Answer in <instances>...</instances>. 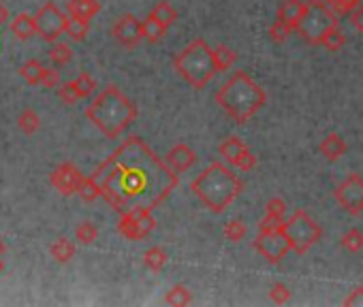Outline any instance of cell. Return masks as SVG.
Returning a JSON list of instances; mask_svg holds the SVG:
<instances>
[{
  "label": "cell",
  "mask_w": 363,
  "mask_h": 307,
  "mask_svg": "<svg viewBox=\"0 0 363 307\" xmlns=\"http://www.w3.org/2000/svg\"><path fill=\"white\" fill-rule=\"evenodd\" d=\"M344 305H353V307H363V286H357L348 292V297L344 299Z\"/></svg>",
  "instance_id": "42"
},
{
  "label": "cell",
  "mask_w": 363,
  "mask_h": 307,
  "mask_svg": "<svg viewBox=\"0 0 363 307\" xmlns=\"http://www.w3.org/2000/svg\"><path fill=\"white\" fill-rule=\"evenodd\" d=\"M212 58H214L216 71L223 73V71H229L235 64L237 54H235L231 47H227V45H216V47H212Z\"/></svg>",
  "instance_id": "19"
},
{
  "label": "cell",
  "mask_w": 363,
  "mask_h": 307,
  "mask_svg": "<svg viewBox=\"0 0 363 307\" xmlns=\"http://www.w3.org/2000/svg\"><path fill=\"white\" fill-rule=\"evenodd\" d=\"M11 32H13L17 39H21V41L30 39V37L35 35V19H32V15H28V13L15 15L13 21H11Z\"/></svg>",
  "instance_id": "20"
},
{
  "label": "cell",
  "mask_w": 363,
  "mask_h": 307,
  "mask_svg": "<svg viewBox=\"0 0 363 307\" xmlns=\"http://www.w3.org/2000/svg\"><path fill=\"white\" fill-rule=\"evenodd\" d=\"M41 86L45 88H58L60 86V71L56 68H43V77H41Z\"/></svg>",
  "instance_id": "41"
},
{
  "label": "cell",
  "mask_w": 363,
  "mask_h": 307,
  "mask_svg": "<svg viewBox=\"0 0 363 307\" xmlns=\"http://www.w3.org/2000/svg\"><path fill=\"white\" fill-rule=\"evenodd\" d=\"M254 250L263 256L265 261L272 263V265H278L284 256L290 252L288 248V241L282 233V228H274V230H261L254 239Z\"/></svg>",
  "instance_id": "11"
},
{
  "label": "cell",
  "mask_w": 363,
  "mask_h": 307,
  "mask_svg": "<svg viewBox=\"0 0 363 307\" xmlns=\"http://www.w3.org/2000/svg\"><path fill=\"white\" fill-rule=\"evenodd\" d=\"M32 19H35V35H39L47 43H56L64 35L66 15L54 3H45Z\"/></svg>",
  "instance_id": "8"
},
{
  "label": "cell",
  "mask_w": 363,
  "mask_h": 307,
  "mask_svg": "<svg viewBox=\"0 0 363 307\" xmlns=\"http://www.w3.org/2000/svg\"><path fill=\"white\" fill-rule=\"evenodd\" d=\"M174 68L195 90H203L218 73L212 58V47L203 39L190 41L174 58Z\"/></svg>",
  "instance_id": "5"
},
{
  "label": "cell",
  "mask_w": 363,
  "mask_h": 307,
  "mask_svg": "<svg viewBox=\"0 0 363 307\" xmlns=\"http://www.w3.org/2000/svg\"><path fill=\"white\" fill-rule=\"evenodd\" d=\"M335 21V13L321 0H306L304 11L299 15V21L295 26V30L308 41L310 45H319L321 37L325 35L327 28H331Z\"/></svg>",
  "instance_id": "7"
},
{
  "label": "cell",
  "mask_w": 363,
  "mask_h": 307,
  "mask_svg": "<svg viewBox=\"0 0 363 307\" xmlns=\"http://www.w3.org/2000/svg\"><path fill=\"white\" fill-rule=\"evenodd\" d=\"M290 32H293V28L290 26H286L282 19H278L276 17V21L270 26V39L274 41V43H284L288 37H290Z\"/></svg>",
  "instance_id": "36"
},
{
  "label": "cell",
  "mask_w": 363,
  "mask_h": 307,
  "mask_svg": "<svg viewBox=\"0 0 363 307\" xmlns=\"http://www.w3.org/2000/svg\"><path fill=\"white\" fill-rule=\"evenodd\" d=\"M333 198L346 214L351 216L363 214V177L353 173L346 179H342L333 190Z\"/></svg>",
  "instance_id": "10"
},
{
  "label": "cell",
  "mask_w": 363,
  "mask_h": 307,
  "mask_svg": "<svg viewBox=\"0 0 363 307\" xmlns=\"http://www.w3.org/2000/svg\"><path fill=\"white\" fill-rule=\"evenodd\" d=\"M75 194H80L82 201H86V203H92V201L99 198L101 196V186H99V182H96V177L94 175H88V177L82 175Z\"/></svg>",
  "instance_id": "23"
},
{
  "label": "cell",
  "mask_w": 363,
  "mask_h": 307,
  "mask_svg": "<svg viewBox=\"0 0 363 307\" xmlns=\"http://www.w3.org/2000/svg\"><path fill=\"white\" fill-rule=\"evenodd\" d=\"M361 0H325V5L335 13V15H351Z\"/></svg>",
  "instance_id": "35"
},
{
  "label": "cell",
  "mask_w": 363,
  "mask_h": 307,
  "mask_svg": "<svg viewBox=\"0 0 363 307\" xmlns=\"http://www.w3.org/2000/svg\"><path fill=\"white\" fill-rule=\"evenodd\" d=\"M109 207L124 214L154 210L178 188V173L162 162L141 137H129L92 173Z\"/></svg>",
  "instance_id": "1"
},
{
  "label": "cell",
  "mask_w": 363,
  "mask_h": 307,
  "mask_svg": "<svg viewBox=\"0 0 363 307\" xmlns=\"http://www.w3.org/2000/svg\"><path fill=\"white\" fill-rule=\"evenodd\" d=\"M90 30V21L88 19H82V17H75V15H71L66 17V26H64V32L73 39V41H84L86 35Z\"/></svg>",
  "instance_id": "24"
},
{
  "label": "cell",
  "mask_w": 363,
  "mask_h": 307,
  "mask_svg": "<svg viewBox=\"0 0 363 307\" xmlns=\"http://www.w3.org/2000/svg\"><path fill=\"white\" fill-rule=\"evenodd\" d=\"M190 301H192V292H190V288H186V286H182V284L174 286L171 290H169V292L165 295V303H167V305L184 307V305H188Z\"/></svg>",
  "instance_id": "30"
},
{
  "label": "cell",
  "mask_w": 363,
  "mask_h": 307,
  "mask_svg": "<svg viewBox=\"0 0 363 307\" xmlns=\"http://www.w3.org/2000/svg\"><path fill=\"white\" fill-rule=\"evenodd\" d=\"M80 179H82V171L73 165V162H62L58 165L52 175H50V182L52 186L64 194V196H71V194H75L77 192V186H80Z\"/></svg>",
  "instance_id": "14"
},
{
  "label": "cell",
  "mask_w": 363,
  "mask_h": 307,
  "mask_svg": "<svg viewBox=\"0 0 363 307\" xmlns=\"http://www.w3.org/2000/svg\"><path fill=\"white\" fill-rule=\"evenodd\" d=\"M50 254L54 256V259H56L58 263H68V261L73 259V256H75V245H73V241L60 237V239H56V241L52 243Z\"/></svg>",
  "instance_id": "29"
},
{
  "label": "cell",
  "mask_w": 363,
  "mask_h": 307,
  "mask_svg": "<svg viewBox=\"0 0 363 307\" xmlns=\"http://www.w3.org/2000/svg\"><path fill=\"white\" fill-rule=\"evenodd\" d=\"M137 107L135 102L120 92L115 86H107L92 98V102L86 107V118L92 122L94 128L107 137L118 139L127 128L137 120Z\"/></svg>",
  "instance_id": "3"
},
{
  "label": "cell",
  "mask_w": 363,
  "mask_h": 307,
  "mask_svg": "<svg viewBox=\"0 0 363 307\" xmlns=\"http://www.w3.org/2000/svg\"><path fill=\"white\" fill-rule=\"evenodd\" d=\"M216 105L221 107L235 124H246L268 102L265 90L252 80L246 71L233 73L216 92Z\"/></svg>",
  "instance_id": "2"
},
{
  "label": "cell",
  "mask_w": 363,
  "mask_h": 307,
  "mask_svg": "<svg viewBox=\"0 0 363 307\" xmlns=\"http://www.w3.org/2000/svg\"><path fill=\"white\" fill-rule=\"evenodd\" d=\"M321 154L327 158V160H337V158H342L344 154H346V141L340 137V135H327L321 145H319Z\"/></svg>",
  "instance_id": "16"
},
{
  "label": "cell",
  "mask_w": 363,
  "mask_h": 307,
  "mask_svg": "<svg viewBox=\"0 0 363 307\" xmlns=\"http://www.w3.org/2000/svg\"><path fill=\"white\" fill-rule=\"evenodd\" d=\"M270 299H272L276 305H282V303L290 301V290H288V286L282 284V281H278V284H274L272 290H270Z\"/></svg>",
  "instance_id": "40"
},
{
  "label": "cell",
  "mask_w": 363,
  "mask_h": 307,
  "mask_svg": "<svg viewBox=\"0 0 363 307\" xmlns=\"http://www.w3.org/2000/svg\"><path fill=\"white\" fill-rule=\"evenodd\" d=\"M43 68L45 66L39 60H28V62H24L19 66V77L28 86H39L41 84V77H43Z\"/></svg>",
  "instance_id": "25"
},
{
  "label": "cell",
  "mask_w": 363,
  "mask_h": 307,
  "mask_svg": "<svg viewBox=\"0 0 363 307\" xmlns=\"http://www.w3.org/2000/svg\"><path fill=\"white\" fill-rule=\"evenodd\" d=\"M351 24L355 26V30L363 35V3H359V7L351 13Z\"/></svg>",
  "instance_id": "44"
},
{
  "label": "cell",
  "mask_w": 363,
  "mask_h": 307,
  "mask_svg": "<svg viewBox=\"0 0 363 307\" xmlns=\"http://www.w3.org/2000/svg\"><path fill=\"white\" fill-rule=\"evenodd\" d=\"M5 250H7V245L3 243V239H0V256H3V254H5Z\"/></svg>",
  "instance_id": "46"
},
{
  "label": "cell",
  "mask_w": 363,
  "mask_h": 307,
  "mask_svg": "<svg viewBox=\"0 0 363 307\" xmlns=\"http://www.w3.org/2000/svg\"><path fill=\"white\" fill-rule=\"evenodd\" d=\"M344 43H346V37H344L342 28H340L337 24H333L331 28H327L325 35H323L321 41H319V45H323V47L329 49V51H340V49L344 47Z\"/></svg>",
  "instance_id": "21"
},
{
  "label": "cell",
  "mask_w": 363,
  "mask_h": 307,
  "mask_svg": "<svg viewBox=\"0 0 363 307\" xmlns=\"http://www.w3.org/2000/svg\"><path fill=\"white\" fill-rule=\"evenodd\" d=\"M96 237H99V230H96V226L92 222H82L77 228H75V239L84 245H90L96 241Z\"/></svg>",
  "instance_id": "34"
},
{
  "label": "cell",
  "mask_w": 363,
  "mask_h": 307,
  "mask_svg": "<svg viewBox=\"0 0 363 307\" xmlns=\"http://www.w3.org/2000/svg\"><path fill=\"white\" fill-rule=\"evenodd\" d=\"M218 154L225 158V162L233 165L239 171H252L257 167V156L246 147V143L239 137H227L221 145H218Z\"/></svg>",
  "instance_id": "12"
},
{
  "label": "cell",
  "mask_w": 363,
  "mask_h": 307,
  "mask_svg": "<svg viewBox=\"0 0 363 307\" xmlns=\"http://www.w3.org/2000/svg\"><path fill=\"white\" fill-rule=\"evenodd\" d=\"M58 96L64 105H75L80 100V94H77V88H75V82H66L58 88Z\"/></svg>",
  "instance_id": "38"
},
{
  "label": "cell",
  "mask_w": 363,
  "mask_h": 307,
  "mask_svg": "<svg viewBox=\"0 0 363 307\" xmlns=\"http://www.w3.org/2000/svg\"><path fill=\"white\" fill-rule=\"evenodd\" d=\"M150 17H154L160 26H165V28H169V26H174L176 19H178V11L167 3V0H162V3H158L152 11H150Z\"/></svg>",
  "instance_id": "26"
},
{
  "label": "cell",
  "mask_w": 363,
  "mask_h": 307,
  "mask_svg": "<svg viewBox=\"0 0 363 307\" xmlns=\"http://www.w3.org/2000/svg\"><path fill=\"white\" fill-rule=\"evenodd\" d=\"M282 233L288 241V248L295 254H306L314 243H319L323 237V228L314 222L304 210H297L288 220L282 222Z\"/></svg>",
  "instance_id": "6"
},
{
  "label": "cell",
  "mask_w": 363,
  "mask_h": 307,
  "mask_svg": "<svg viewBox=\"0 0 363 307\" xmlns=\"http://www.w3.org/2000/svg\"><path fill=\"white\" fill-rule=\"evenodd\" d=\"M282 222H284V220H280V218H274V216H268V214H265V218L261 220L259 228H261V230H274V228H280V226H282Z\"/></svg>",
  "instance_id": "43"
},
{
  "label": "cell",
  "mask_w": 363,
  "mask_h": 307,
  "mask_svg": "<svg viewBox=\"0 0 363 307\" xmlns=\"http://www.w3.org/2000/svg\"><path fill=\"white\" fill-rule=\"evenodd\" d=\"M75 88H77V94L80 98H88L90 94H94L96 90V82H94V77L88 75V73H82L77 80H75Z\"/></svg>",
  "instance_id": "37"
},
{
  "label": "cell",
  "mask_w": 363,
  "mask_h": 307,
  "mask_svg": "<svg viewBox=\"0 0 363 307\" xmlns=\"http://www.w3.org/2000/svg\"><path fill=\"white\" fill-rule=\"evenodd\" d=\"M0 271H3V261H0Z\"/></svg>",
  "instance_id": "47"
},
{
  "label": "cell",
  "mask_w": 363,
  "mask_h": 307,
  "mask_svg": "<svg viewBox=\"0 0 363 307\" xmlns=\"http://www.w3.org/2000/svg\"><path fill=\"white\" fill-rule=\"evenodd\" d=\"M301 11H304V3H301V0H282L280 7H278V15L276 17L282 19L286 26H290V28L295 30Z\"/></svg>",
  "instance_id": "17"
},
{
  "label": "cell",
  "mask_w": 363,
  "mask_h": 307,
  "mask_svg": "<svg viewBox=\"0 0 363 307\" xmlns=\"http://www.w3.org/2000/svg\"><path fill=\"white\" fill-rule=\"evenodd\" d=\"M154 228H156V218L152 216L150 210L124 212L122 218H120V222H118V233L122 237H127L129 241L145 239Z\"/></svg>",
  "instance_id": "9"
},
{
  "label": "cell",
  "mask_w": 363,
  "mask_h": 307,
  "mask_svg": "<svg viewBox=\"0 0 363 307\" xmlns=\"http://www.w3.org/2000/svg\"><path fill=\"white\" fill-rule=\"evenodd\" d=\"M340 245H342L346 252H351V254L361 252V250H363V233H361L359 228L346 230V233L342 235V239H340Z\"/></svg>",
  "instance_id": "32"
},
{
  "label": "cell",
  "mask_w": 363,
  "mask_h": 307,
  "mask_svg": "<svg viewBox=\"0 0 363 307\" xmlns=\"http://www.w3.org/2000/svg\"><path fill=\"white\" fill-rule=\"evenodd\" d=\"M39 126H41V118L32 109H24L17 115V128H19L24 135H35L39 131Z\"/></svg>",
  "instance_id": "28"
},
{
  "label": "cell",
  "mask_w": 363,
  "mask_h": 307,
  "mask_svg": "<svg viewBox=\"0 0 363 307\" xmlns=\"http://www.w3.org/2000/svg\"><path fill=\"white\" fill-rule=\"evenodd\" d=\"M111 35H113L118 45H122L127 49H135L139 45V41L143 39L141 37V21L133 13L120 15L113 24Z\"/></svg>",
  "instance_id": "13"
},
{
  "label": "cell",
  "mask_w": 363,
  "mask_h": 307,
  "mask_svg": "<svg viewBox=\"0 0 363 307\" xmlns=\"http://www.w3.org/2000/svg\"><path fill=\"white\" fill-rule=\"evenodd\" d=\"M66 9H68L71 15L90 21L96 13L101 11V3H99V0H68Z\"/></svg>",
  "instance_id": "18"
},
{
  "label": "cell",
  "mask_w": 363,
  "mask_h": 307,
  "mask_svg": "<svg viewBox=\"0 0 363 307\" xmlns=\"http://www.w3.org/2000/svg\"><path fill=\"white\" fill-rule=\"evenodd\" d=\"M47 58H50V62L54 66H66L71 60H73V51L68 45L64 43H56L50 51H47Z\"/></svg>",
  "instance_id": "31"
},
{
  "label": "cell",
  "mask_w": 363,
  "mask_h": 307,
  "mask_svg": "<svg viewBox=\"0 0 363 307\" xmlns=\"http://www.w3.org/2000/svg\"><path fill=\"white\" fill-rule=\"evenodd\" d=\"M7 19H9V11H7V7L3 3H0V26H3Z\"/></svg>",
  "instance_id": "45"
},
{
  "label": "cell",
  "mask_w": 363,
  "mask_h": 307,
  "mask_svg": "<svg viewBox=\"0 0 363 307\" xmlns=\"http://www.w3.org/2000/svg\"><path fill=\"white\" fill-rule=\"evenodd\" d=\"M190 190L212 214H223L244 190V182L223 162H212L192 179Z\"/></svg>",
  "instance_id": "4"
},
{
  "label": "cell",
  "mask_w": 363,
  "mask_h": 307,
  "mask_svg": "<svg viewBox=\"0 0 363 307\" xmlns=\"http://www.w3.org/2000/svg\"><path fill=\"white\" fill-rule=\"evenodd\" d=\"M246 233H248V228H246V224L241 222V220H231V222H227L225 228H223V235H225L229 241H233V243H237V241L244 239Z\"/></svg>",
  "instance_id": "33"
},
{
  "label": "cell",
  "mask_w": 363,
  "mask_h": 307,
  "mask_svg": "<svg viewBox=\"0 0 363 307\" xmlns=\"http://www.w3.org/2000/svg\"><path fill=\"white\" fill-rule=\"evenodd\" d=\"M167 261H169V256H167L165 248H160V245H154L150 250H145V254H143V265L148 267L150 271H154V273L162 271Z\"/></svg>",
  "instance_id": "22"
},
{
  "label": "cell",
  "mask_w": 363,
  "mask_h": 307,
  "mask_svg": "<svg viewBox=\"0 0 363 307\" xmlns=\"http://www.w3.org/2000/svg\"><path fill=\"white\" fill-rule=\"evenodd\" d=\"M165 32H167V28L165 26H160L154 17H145L143 21H141V37L145 39V41H150V43H158L162 37H165Z\"/></svg>",
  "instance_id": "27"
},
{
  "label": "cell",
  "mask_w": 363,
  "mask_h": 307,
  "mask_svg": "<svg viewBox=\"0 0 363 307\" xmlns=\"http://www.w3.org/2000/svg\"><path fill=\"white\" fill-rule=\"evenodd\" d=\"M265 214H268V216H274V218H280V220H284V214H286V203H284L282 198H278V196L270 198V201H268V205H265Z\"/></svg>",
  "instance_id": "39"
},
{
  "label": "cell",
  "mask_w": 363,
  "mask_h": 307,
  "mask_svg": "<svg viewBox=\"0 0 363 307\" xmlns=\"http://www.w3.org/2000/svg\"><path fill=\"white\" fill-rule=\"evenodd\" d=\"M195 162H197V151L192 147H188V145H184V143L174 145L167 154V165L171 167L178 175L188 171Z\"/></svg>",
  "instance_id": "15"
}]
</instances>
